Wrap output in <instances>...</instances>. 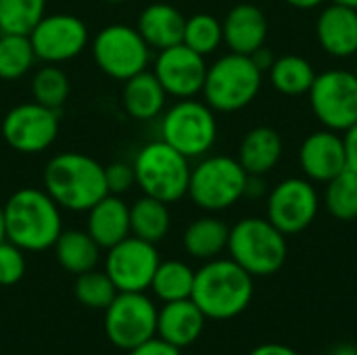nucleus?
Instances as JSON below:
<instances>
[{
  "label": "nucleus",
  "instance_id": "obj_1",
  "mask_svg": "<svg viewBox=\"0 0 357 355\" xmlns=\"http://www.w3.org/2000/svg\"><path fill=\"white\" fill-rule=\"evenodd\" d=\"M2 211L6 241L23 251H46L63 232L61 207L44 188L25 186L15 190Z\"/></svg>",
  "mask_w": 357,
  "mask_h": 355
},
{
  "label": "nucleus",
  "instance_id": "obj_2",
  "mask_svg": "<svg viewBox=\"0 0 357 355\" xmlns=\"http://www.w3.org/2000/svg\"><path fill=\"white\" fill-rule=\"evenodd\" d=\"M42 182L54 203L67 211H88L109 195L105 165L77 151L54 155L44 167Z\"/></svg>",
  "mask_w": 357,
  "mask_h": 355
},
{
  "label": "nucleus",
  "instance_id": "obj_3",
  "mask_svg": "<svg viewBox=\"0 0 357 355\" xmlns=\"http://www.w3.org/2000/svg\"><path fill=\"white\" fill-rule=\"evenodd\" d=\"M253 276L234 259H209L195 272L190 299L207 320H232L241 316L253 299Z\"/></svg>",
  "mask_w": 357,
  "mask_h": 355
},
{
  "label": "nucleus",
  "instance_id": "obj_4",
  "mask_svg": "<svg viewBox=\"0 0 357 355\" xmlns=\"http://www.w3.org/2000/svg\"><path fill=\"white\" fill-rule=\"evenodd\" d=\"M264 73L249 54L228 52L207 67L203 98L215 113H236L261 92Z\"/></svg>",
  "mask_w": 357,
  "mask_h": 355
},
{
  "label": "nucleus",
  "instance_id": "obj_5",
  "mask_svg": "<svg viewBox=\"0 0 357 355\" xmlns=\"http://www.w3.org/2000/svg\"><path fill=\"white\" fill-rule=\"evenodd\" d=\"M228 253L253 278L272 276L287 262V234L268 218H243L230 228Z\"/></svg>",
  "mask_w": 357,
  "mask_h": 355
},
{
  "label": "nucleus",
  "instance_id": "obj_6",
  "mask_svg": "<svg viewBox=\"0 0 357 355\" xmlns=\"http://www.w3.org/2000/svg\"><path fill=\"white\" fill-rule=\"evenodd\" d=\"M136 186L142 195L159 199L167 205L188 195L190 159L169 146L165 140H153L144 144L134 157Z\"/></svg>",
  "mask_w": 357,
  "mask_h": 355
},
{
  "label": "nucleus",
  "instance_id": "obj_7",
  "mask_svg": "<svg viewBox=\"0 0 357 355\" xmlns=\"http://www.w3.org/2000/svg\"><path fill=\"white\" fill-rule=\"evenodd\" d=\"M249 174L243 169L236 157L205 155L190 169L188 195L190 201L209 213H218L234 207L247 188Z\"/></svg>",
  "mask_w": 357,
  "mask_h": 355
},
{
  "label": "nucleus",
  "instance_id": "obj_8",
  "mask_svg": "<svg viewBox=\"0 0 357 355\" xmlns=\"http://www.w3.org/2000/svg\"><path fill=\"white\" fill-rule=\"evenodd\" d=\"M161 140L188 159L205 157L218 140L215 111L197 98H180L161 117Z\"/></svg>",
  "mask_w": 357,
  "mask_h": 355
},
{
  "label": "nucleus",
  "instance_id": "obj_9",
  "mask_svg": "<svg viewBox=\"0 0 357 355\" xmlns=\"http://www.w3.org/2000/svg\"><path fill=\"white\" fill-rule=\"evenodd\" d=\"M151 46L140 31L126 23H111L92 38V59L96 67L119 82L134 77L149 69Z\"/></svg>",
  "mask_w": 357,
  "mask_h": 355
},
{
  "label": "nucleus",
  "instance_id": "obj_10",
  "mask_svg": "<svg viewBox=\"0 0 357 355\" xmlns=\"http://www.w3.org/2000/svg\"><path fill=\"white\" fill-rule=\"evenodd\" d=\"M310 107L322 128L343 134L357 123V77L347 69H326L316 75Z\"/></svg>",
  "mask_w": 357,
  "mask_h": 355
},
{
  "label": "nucleus",
  "instance_id": "obj_11",
  "mask_svg": "<svg viewBox=\"0 0 357 355\" xmlns=\"http://www.w3.org/2000/svg\"><path fill=\"white\" fill-rule=\"evenodd\" d=\"M157 314L153 299L144 293H117L105 310V333L111 345L130 352L157 337Z\"/></svg>",
  "mask_w": 357,
  "mask_h": 355
},
{
  "label": "nucleus",
  "instance_id": "obj_12",
  "mask_svg": "<svg viewBox=\"0 0 357 355\" xmlns=\"http://www.w3.org/2000/svg\"><path fill=\"white\" fill-rule=\"evenodd\" d=\"M59 111L36 100L15 105L6 111L0 132L4 142L23 155H36L50 149L59 136Z\"/></svg>",
  "mask_w": 357,
  "mask_h": 355
},
{
  "label": "nucleus",
  "instance_id": "obj_13",
  "mask_svg": "<svg viewBox=\"0 0 357 355\" xmlns=\"http://www.w3.org/2000/svg\"><path fill=\"white\" fill-rule=\"evenodd\" d=\"M320 211V195L312 180L287 178L268 192L266 218L287 236L307 230Z\"/></svg>",
  "mask_w": 357,
  "mask_h": 355
},
{
  "label": "nucleus",
  "instance_id": "obj_14",
  "mask_svg": "<svg viewBox=\"0 0 357 355\" xmlns=\"http://www.w3.org/2000/svg\"><path fill=\"white\" fill-rule=\"evenodd\" d=\"M161 257L153 243L134 234L107 249L105 272L119 293H144L151 289Z\"/></svg>",
  "mask_w": 357,
  "mask_h": 355
},
{
  "label": "nucleus",
  "instance_id": "obj_15",
  "mask_svg": "<svg viewBox=\"0 0 357 355\" xmlns=\"http://www.w3.org/2000/svg\"><path fill=\"white\" fill-rule=\"evenodd\" d=\"M33 52L44 63H67L84 52L90 31L84 19L69 13L44 15L29 33Z\"/></svg>",
  "mask_w": 357,
  "mask_h": 355
},
{
  "label": "nucleus",
  "instance_id": "obj_16",
  "mask_svg": "<svg viewBox=\"0 0 357 355\" xmlns=\"http://www.w3.org/2000/svg\"><path fill=\"white\" fill-rule=\"evenodd\" d=\"M207 61L203 54L195 52L186 44H176L163 50H157L153 73L161 82L167 96L174 98H195L203 92Z\"/></svg>",
  "mask_w": 357,
  "mask_h": 355
},
{
  "label": "nucleus",
  "instance_id": "obj_17",
  "mask_svg": "<svg viewBox=\"0 0 357 355\" xmlns=\"http://www.w3.org/2000/svg\"><path fill=\"white\" fill-rule=\"evenodd\" d=\"M299 167L307 180L314 184H326L337 174L347 169L343 134L333 130L312 132L299 149Z\"/></svg>",
  "mask_w": 357,
  "mask_h": 355
},
{
  "label": "nucleus",
  "instance_id": "obj_18",
  "mask_svg": "<svg viewBox=\"0 0 357 355\" xmlns=\"http://www.w3.org/2000/svg\"><path fill=\"white\" fill-rule=\"evenodd\" d=\"M316 38L320 48L335 59L357 54V8L331 2L316 21Z\"/></svg>",
  "mask_w": 357,
  "mask_h": 355
},
{
  "label": "nucleus",
  "instance_id": "obj_19",
  "mask_svg": "<svg viewBox=\"0 0 357 355\" xmlns=\"http://www.w3.org/2000/svg\"><path fill=\"white\" fill-rule=\"evenodd\" d=\"M224 44L230 52L253 54L268 40V19L266 13L251 2H241L232 6L222 21Z\"/></svg>",
  "mask_w": 357,
  "mask_h": 355
},
{
  "label": "nucleus",
  "instance_id": "obj_20",
  "mask_svg": "<svg viewBox=\"0 0 357 355\" xmlns=\"http://www.w3.org/2000/svg\"><path fill=\"white\" fill-rule=\"evenodd\" d=\"M205 320V314L192 299L169 301L157 314V337L178 349H184L203 335Z\"/></svg>",
  "mask_w": 357,
  "mask_h": 355
},
{
  "label": "nucleus",
  "instance_id": "obj_21",
  "mask_svg": "<svg viewBox=\"0 0 357 355\" xmlns=\"http://www.w3.org/2000/svg\"><path fill=\"white\" fill-rule=\"evenodd\" d=\"M86 232L98 243L100 249H111L130 232V205L119 195H107L88 209Z\"/></svg>",
  "mask_w": 357,
  "mask_h": 355
},
{
  "label": "nucleus",
  "instance_id": "obj_22",
  "mask_svg": "<svg viewBox=\"0 0 357 355\" xmlns=\"http://www.w3.org/2000/svg\"><path fill=\"white\" fill-rule=\"evenodd\" d=\"M282 136L270 126L249 130L238 144V163L249 176H268L282 159Z\"/></svg>",
  "mask_w": 357,
  "mask_h": 355
},
{
  "label": "nucleus",
  "instance_id": "obj_23",
  "mask_svg": "<svg viewBox=\"0 0 357 355\" xmlns=\"http://www.w3.org/2000/svg\"><path fill=\"white\" fill-rule=\"evenodd\" d=\"M186 17L169 2H153L138 15L136 29L153 50H163L182 42Z\"/></svg>",
  "mask_w": 357,
  "mask_h": 355
},
{
  "label": "nucleus",
  "instance_id": "obj_24",
  "mask_svg": "<svg viewBox=\"0 0 357 355\" xmlns=\"http://www.w3.org/2000/svg\"><path fill=\"white\" fill-rule=\"evenodd\" d=\"M167 92L153 71H140L134 77L123 82L121 105L126 113L134 119L149 121L159 117L165 111Z\"/></svg>",
  "mask_w": 357,
  "mask_h": 355
},
{
  "label": "nucleus",
  "instance_id": "obj_25",
  "mask_svg": "<svg viewBox=\"0 0 357 355\" xmlns=\"http://www.w3.org/2000/svg\"><path fill=\"white\" fill-rule=\"evenodd\" d=\"M228 236H230V226L224 220L215 216H203L186 226L182 245L190 257L209 262L220 257L228 249Z\"/></svg>",
  "mask_w": 357,
  "mask_h": 355
},
{
  "label": "nucleus",
  "instance_id": "obj_26",
  "mask_svg": "<svg viewBox=\"0 0 357 355\" xmlns=\"http://www.w3.org/2000/svg\"><path fill=\"white\" fill-rule=\"evenodd\" d=\"M56 262L71 274L94 270L100 262V247L86 230H63L52 245Z\"/></svg>",
  "mask_w": 357,
  "mask_h": 355
},
{
  "label": "nucleus",
  "instance_id": "obj_27",
  "mask_svg": "<svg viewBox=\"0 0 357 355\" xmlns=\"http://www.w3.org/2000/svg\"><path fill=\"white\" fill-rule=\"evenodd\" d=\"M169 226L172 213L167 203L142 195L138 201H134V205H130V232L134 236L157 245L167 236Z\"/></svg>",
  "mask_w": 357,
  "mask_h": 355
},
{
  "label": "nucleus",
  "instance_id": "obj_28",
  "mask_svg": "<svg viewBox=\"0 0 357 355\" xmlns=\"http://www.w3.org/2000/svg\"><path fill=\"white\" fill-rule=\"evenodd\" d=\"M314 65L301 54H282L274 61L268 71L270 84L284 96H303L310 92L316 80Z\"/></svg>",
  "mask_w": 357,
  "mask_h": 355
},
{
  "label": "nucleus",
  "instance_id": "obj_29",
  "mask_svg": "<svg viewBox=\"0 0 357 355\" xmlns=\"http://www.w3.org/2000/svg\"><path fill=\"white\" fill-rule=\"evenodd\" d=\"M192 287H195V270L180 259L159 262L151 282V291L163 303L190 299Z\"/></svg>",
  "mask_w": 357,
  "mask_h": 355
},
{
  "label": "nucleus",
  "instance_id": "obj_30",
  "mask_svg": "<svg viewBox=\"0 0 357 355\" xmlns=\"http://www.w3.org/2000/svg\"><path fill=\"white\" fill-rule=\"evenodd\" d=\"M38 61L29 36L0 33V80L15 82L25 77Z\"/></svg>",
  "mask_w": 357,
  "mask_h": 355
},
{
  "label": "nucleus",
  "instance_id": "obj_31",
  "mask_svg": "<svg viewBox=\"0 0 357 355\" xmlns=\"http://www.w3.org/2000/svg\"><path fill=\"white\" fill-rule=\"evenodd\" d=\"M324 205L326 211L339 222L357 220V174L343 169L333 180L324 184Z\"/></svg>",
  "mask_w": 357,
  "mask_h": 355
},
{
  "label": "nucleus",
  "instance_id": "obj_32",
  "mask_svg": "<svg viewBox=\"0 0 357 355\" xmlns=\"http://www.w3.org/2000/svg\"><path fill=\"white\" fill-rule=\"evenodd\" d=\"M71 92V82L69 75L54 63H46L42 65L33 77H31V96L36 103L59 111Z\"/></svg>",
  "mask_w": 357,
  "mask_h": 355
},
{
  "label": "nucleus",
  "instance_id": "obj_33",
  "mask_svg": "<svg viewBox=\"0 0 357 355\" xmlns=\"http://www.w3.org/2000/svg\"><path fill=\"white\" fill-rule=\"evenodd\" d=\"M182 44H186L188 48L203 56L215 52L224 44L222 21L209 13H197L192 17H186Z\"/></svg>",
  "mask_w": 357,
  "mask_h": 355
},
{
  "label": "nucleus",
  "instance_id": "obj_34",
  "mask_svg": "<svg viewBox=\"0 0 357 355\" xmlns=\"http://www.w3.org/2000/svg\"><path fill=\"white\" fill-rule=\"evenodd\" d=\"M46 15V0H0V33L29 36Z\"/></svg>",
  "mask_w": 357,
  "mask_h": 355
},
{
  "label": "nucleus",
  "instance_id": "obj_35",
  "mask_svg": "<svg viewBox=\"0 0 357 355\" xmlns=\"http://www.w3.org/2000/svg\"><path fill=\"white\" fill-rule=\"evenodd\" d=\"M117 287L113 285V280L109 278V274L102 270H88L84 274H77L75 278V287H73V295L75 299L90 310H107L111 305V301L117 295Z\"/></svg>",
  "mask_w": 357,
  "mask_h": 355
},
{
  "label": "nucleus",
  "instance_id": "obj_36",
  "mask_svg": "<svg viewBox=\"0 0 357 355\" xmlns=\"http://www.w3.org/2000/svg\"><path fill=\"white\" fill-rule=\"evenodd\" d=\"M25 274V255L23 249L10 241L0 243V287L17 285Z\"/></svg>",
  "mask_w": 357,
  "mask_h": 355
},
{
  "label": "nucleus",
  "instance_id": "obj_37",
  "mask_svg": "<svg viewBox=\"0 0 357 355\" xmlns=\"http://www.w3.org/2000/svg\"><path fill=\"white\" fill-rule=\"evenodd\" d=\"M105 182L109 195H123L136 184L134 165L126 161H113L105 165Z\"/></svg>",
  "mask_w": 357,
  "mask_h": 355
},
{
  "label": "nucleus",
  "instance_id": "obj_38",
  "mask_svg": "<svg viewBox=\"0 0 357 355\" xmlns=\"http://www.w3.org/2000/svg\"><path fill=\"white\" fill-rule=\"evenodd\" d=\"M128 355H182V349H178V347L165 343V341L159 339V337H153V339L144 341L142 345L130 349Z\"/></svg>",
  "mask_w": 357,
  "mask_h": 355
},
{
  "label": "nucleus",
  "instance_id": "obj_39",
  "mask_svg": "<svg viewBox=\"0 0 357 355\" xmlns=\"http://www.w3.org/2000/svg\"><path fill=\"white\" fill-rule=\"evenodd\" d=\"M343 144H345V159H347V169L357 174V123L347 128L343 132Z\"/></svg>",
  "mask_w": 357,
  "mask_h": 355
},
{
  "label": "nucleus",
  "instance_id": "obj_40",
  "mask_svg": "<svg viewBox=\"0 0 357 355\" xmlns=\"http://www.w3.org/2000/svg\"><path fill=\"white\" fill-rule=\"evenodd\" d=\"M251 59H253V63L257 65V69L261 71V73H268L270 71V67L274 65V61H276V56H274V52L264 44L261 48H257L253 54H249Z\"/></svg>",
  "mask_w": 357,
  "mask_h": 355
},
{
  "label": "nucleus",
  "instance_id": "obj_41",
  "mask_svg": "<svg viewBox=\"0 0 357 355\" xmlns=\"http://www.w3.org/2000/svg\"><path fill=\"white\" fill-rule=\"evenodd\" d=\"M249 355H299L293 347L282 345V343H264L259 347H255Z\"/></svg>",
  "mask_w": 357,
  "mask_h": 355
},
{
  "label": "nucleus",
  "instance_id": "obj_42",
  "mask_svg": "<svg viewBox=\"0 0 357 355\" xmlns=\"http://www.w3.org/2000/svg\"><path fill=\"white\" fill-rule=\"evenodd\" d=\"M266 180L264 176H249L247 178V188H245V197L249 199H257L261 195H266Z\"/></svg>",
  "mask_w": 357,
  "mask_h": 355
},
{
  "label": "nucleus",
  "instance_id": "obj_43",
  "mask_svg": "<svg viewBox=\"0 0 357 355\" xmlns=\"http://www.w3.org/2000/svg\"><path fill=\"white\" fill-rule=\"evenodd\" d=\"M284 2L293 8H299V10H314V8L324 6L326 0H284Z\"/></svg>",
  "mask_w": 357,
  "mask_h": 355
},
{
  "label": "nucleus",
  "instance_id": "obj_44",
  "mask_svg": "<svg viewBox=\"0 0 357 355\" xmlns=\"http://www.w3.org/2000/svg\"><path fill=\"white\" fill-rule=\"evenodd\" d=\"M326 355H357V347L351 343H341V345H335Z\"/></svg>",
  "mask_w": 357,
  "mask_h": 355
},
{
  "label": "nucleus",
  "instance_id": "obj_45",
  "mask_svg": "<svg viewBox=\"0 0 357 355\" xmlns=\"http://www.w3.org/2000/svg\"><path fill=\"white\" fill-rule=\"evenodd\" d=\"M6 241V228H4V211H2V205H0V243Z\"/></svg>",
  "mask_w": 357,
  "mask_h": 355
},
{
  "label": "nucleus",
  "instance_id": "obj_46",
  "mask_svg": "<svg viewBox=\"0 0 357 355\" xmlns=\"http://www.w3.org/2000/svg\"><path fill=\"white\" fill-rule=\"evenodd\" d=\"M331 2H337V4H345V6L357 8V0H331Z\"/></svg>",
  "mask_w": 357,
  "mask_h": 355
},
{
  "label": "nucleus",
  "instance_id": "obj_47",
  "mask_svg": "<svg viewBox=\"0 0 357 355\" xmlns=\"http://www.w3.org/2000/svg\"><path fill=\"white\" fill-rule=\"evenodd\" d=\"M102 2H109V4H121V2H126V0H102Z\"/></svg>",
  "mask_w": 357,
  "mask_h": 355
},
{
  "label": "nucleus",
  "instance_id": "obj_48",
  "mask_svg": "<svg viewBox=\"0 0 357 355\" xmlns=\"http://www.w3.org/2000/svg\"><path fill=\"white\" fill-rule=\"evenodd\" d=\"M354 73H356V77H357V63H356V69H354Z\"/></svg>",
  "mask_w": 357,
  "mask_h": 355
}]
</instances>
